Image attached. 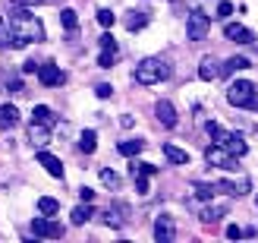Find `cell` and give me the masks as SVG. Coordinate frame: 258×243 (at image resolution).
<instances>
[{
    "label": "cell",
    "mask_w": 258,
    "mask_h": 243,
    "mask_svg": "<svg viewBox=\"0 0 258 243\" xmlns=\"http://www.w3.org/2000/svg\"><path fill=\"white\" fill-rule=\"evenodd\" d=\"M7 25H10V35H13V47H25L32 41L35 44L44 41V25L29 10H13L7 16Z\"/></svg>",
    "instance_id": "cell-1"
},
{
    "label": "cell",
    "mask_w": 258,
    "mask_h": 243,
    "mask_svg": "<svg viewBox=\"0 0 258 243\" xmlns=\"http://www.w3.org/2000/svg\"><path fill=\"white\" fill-rule=\"evenodd\" d=\"M133 79L139 85H158L164 79H170V63H167L164 57H145V60H139Z\"/></svg>",
    "instance_id": "cell-2"
},
{
    "label": "cell",
    "mask_w": 258,
    "mask_h": 243,
    "mask_svg": "<svg viewBox=\"0 0 258 243\" xmlns=\"http://www.w3.org/2000/svg\"><path fill=\"white\" fill-rule=\"evenodd\" d=\"M205 133H208V136L214 139L217 145H224L227 152H233L236 158H242V155L249 152V142H246V139H242V136H236V133H230V130H224V126H221V123H214V120H208V123H205Z\"/></svg>",
    "instance_id": "cell-3"
},
{
    "label": "cell",
    "mask_w": 258,
    "mask_h": 243,
    "mask_svg": "<svg viewBox=\"0 0 258 243\" xmlns=\"http://www.w3.org/2000/svg\"><path fill=\"white\" fill-rule=\"evenodd\" d=\"M227 101L233 108H249V111H258V85L252 79H236L233 85L227 88Z\"/></svg>",
    "instance_id": "cell-4"
},
{
    "label": "cell",
    "mask_w": 258,
    "mask_h": 243,
    "mask_svg": "<svg viewBox=\"0 0 258 243\" xmlns=\"http://www.w3.org/2000/svg\"><path fill=\"white\" fill-rule=\"evenodd\" d=\"M211 32V16L205 10H189V16H186V35H189V41H205Z\"/></svg>",
    "instance_id": "cell-5"
},
{
    "label": "cell",
    "mask_w": 258,
    "mask_h": 243,
    "mask_svg": "<svg viewBox=\"0 0 258 243\" xmlns=\"http://www.w3.org/2000/svg\"><path fill=\"white\" fill-rule=\"evenodd\" d=\"M205 161L211 164V168H221V171H227V174H233L236 168H239V158L233 155V152H227L224 145H208L205 149Z\"/></svg>",
    "instance_id": "cell-6"
},
{
    "label": "cell",
    "mask_w": 258,
    "mask_h": 243,
    "mask_svg": "<svg viewBox=\"0 0 258 243\" xmlns=\"http://www.w3.org/2000/svg\"><path fill=\"white\" fill-rule=\"evenodd\" d=\"M32 231H35V237L60 240L63 234H67V227H63V224H57V221H50V215H41V218H35V221H32Z\"/></svg>",
    "instance_id": "cell-7"
},
{
    "label": "cell",
    "mask_w": 258,
    "mask_h": 243,
    "mask_svg": "<svg viewBox=\"0 0 258 243\" xmlns=\"http://www.w3.org/2000/svg\"><path fill=\"white\" fill-rule=\"evenodd\" d=\"M224 38L227 41H239V44H255V32L246 29V25H239V22H227L224 25Z\"/></svg>",
    "instance_id": "cell-8"
},
{
    "label": "cell",
    "mask_w": 258,
    "mask_h": 243,
    "mask_svg": "<svg viewBox=\"0 0 258 243\" xmlns=\"http://www.w3.org/2000/svg\"><path fill=\"white\" fill-rule=\"evenodd\" d=\"M154 117H158V123H161V126H167V130H173V126L179 123V117H176V108H173L167 98H161L158 105H154Z\"/></svg>",
    "instance_id": "cell-9"
},
{
    "label": "cell",
    "mask_w": 258,
    "mask_h": 243,
    "mask_svg": "<svg viewBox=\"0 0 258 243\" xmlns=\"http://www.w3.org/2000/svg\"><path fill=\"white\" fill-rule=\"evenodd\" d=\"M176 237V224L170 215H161V218H154V240L158 243H173Z\"/></svg>",
    "instance_id": "cell-10"
},
{
    "label": "cell",
    "mask_w": 258,
    "mask_h": 243,
    "mask_svg": "<svg viewBox=\"0 0 258 243\" xmlns=\"http://www.w3.org/2000/svg\"><path fill=\"white\" fill-rule=\"evenodd\" d=\"M63 70L60 67H54V63H44V67H38V82L41 85H47V88H54V85H63Z\"/></svg>",
    "instance_id": "cell-11"
},
{
    "label": "cell",
    "mask_w": 258,
    "mask_h": 243,
    "mask_svg": "<svg viewBox=\"0 0 258 243\" xmlns=\"http://www.w3.org/2000/svg\"><path fill=\"white\" fill-rule=\"evenodd\" d=\"M38 164L50 174V177H57V180H63V161L57 155H50L47 149H38Z\"/></svg>",
    "instance_id": "cell-12"
},
{
    "label": "cell",
    "mask_w": 258,
    "mask_h": 243,
    "mask_svg": "<svg viewBox=\"0 0 258 243\" xmlns=\"http://www.w3.org/2000/svg\"><path fill=\"white\" fill-rule=\"evenodd\" d=\"M29 142H32L35 149H44V145L50 142V126H47V123H35V120H32V126H29Z\"/></svg>",
    "instance_id": "cell-13"
},
{
    "label": "cell",
    "mask_w": 258,
    "mask_h": 243,
    "mask_svg": "<svg viewBox=\"0 0 258 243\" xmlns=\"http://www.w3.org/2000/svg\"><path fill=\"white\" fill-rule=\"evenodd\" d=\"M217 76H221V63H217L214 57H202V63H199V79L214 82Z\"/></svg>",
    "instance_id": "cell-14"
},
{
    "label": "cell",
    "mask_w": 258,
    "mask_h": 243,
    "mask_svg": "<svg viewBox=\"0 0 258 243\" xmlns=\"http://www.w3.org/2000/svg\"><path fill=\"white\" fill-rule=\"evenodd\" d=\"M13 126H19V111L13 105H4L0 108V130H13Z\"/></svg>",
    "instance_id": "cell-15"
},
{
    "label": "cell",
    "mask_w": 258,
    "mask_h": 243,
    "mask_svg": "<svg viewBox=\"0 0 258 243\" xmlns=\"http://www.w3.org/2000/svg\"><path fill=\"white\" fill-rule=\"evenodd\" d=\"M252 60L249 57H230L224 67H221V76H230V73H239V70H249Z\"/></svg>",
    "instance_id": "cell-16"
},
{
    "label": "cell",
    "mask_w": 258,
    "mask_h": 243,
    "mask_svg": "<svg viewBox=\"0 0 258 243\" xmlns=\"http://www.w3.org/2000/svg\"><path fill=\"white\" fill-rule=\"evenodd\" d=\"M142 149H145V142H142V139H123V142L117 145V152H120V155H126V158H136Z\"/></svg>",
    "instance_id": "cell-17"
},
{
    "label": "cell",
    "mask_w": 258,
    "mask_h": 243,
    "mask_svg": "<svg viewBox=\"0 0 258 243\" xmlns=\"http://www.w3.org/2000/svg\"><path fill=\"white\" fill-rule=\"evenodd\" d=\"M32 120H35V123H47V126H54L57 117H54V111H50L47 105H35V108H32Z\"/></svg>",
    "instance_id": "cell-18"
},
{
    "label": "cell",
    "mask_w": 258,
    "mask_h": 243,
    "mask_svg": "<svg viewBox=\"0 0 258 243\" xmlns=\"http://www.w3.org/2000/svg\"><path fill=\"white\" fill-rule=\"evenodd\" d=\"M123 22H126V29H129V32H142V29L148 25V13H136V10H133Z\"/></svg>",
    "instance_id": "cell-19"
},
{
    "label": "cell",
    "mask_w": 258,
    "mask_h": 243,
    "mask_svg": "<svg viewBox=\"0 0 258 243\" xmlns=\"http://www.w3.org/2000/svg\"><path fill=\"white\" fill-rule=\"evenodd\" d=\"M164 155H167V161H170V164H189V152L176 149V145H170V142L164 145Z\"/></svg>",
    "instance_id": "cell-20"
},
{
    "label": "cell",
    "mask_w": 258,
    "mask_h": 243,
    "mask_svg": "<svg viewBox=\"0 0 258 243\" xmlns=\"http://www.w3.org/2000/svg\"><path fill=\"white\" fill-rule=\"evenodd\" d=\"M126 206H113V209H107L104 212V224H113V227H120V224H126Z\"/></svg>",
    "instance_id": "cell-21"
},
{
    "label": "cell",
    "mask_w": 258,
    "mask_h": 243,
    "mask_svg": "<svg viewBox=\"0 0 258 243\" xmlns=\"http://www.w3.org/2000/svg\"><path fill=\"white\" fill-rule=\"evenodd\" d=\"M224 215H227V206H208V209L202 212V221L205 224H214V221H221Z\"/></svg>",
    "instance_id": "cell-22"
},
{
    "label": "cell",
    "mask_w": 258,
    "mask_h": 243,
    "mask_svg": "<svg viewBox=\"0 0 258 243\" xmlns=\"http://www.w3.org/2000/svg\"><path fill=\"white\" fill-rule=\"evenodd\" d=\"M95 145H98V133H95V130H85V133L79 136V149L85 152V155H92Z\"/></svg>",
    "instance_id": "cell-23"
},
{
    "label": "cell",
    "mask_w": 258,
    "mask_h": 243,
    "mask_svg": "<svg viewBox=\"0 0 258 243\" xmlns=\"http://www.w3.org/2000/svg\"><path fill=\"white\" fill-rule=\"evenodd\" d=\"M192 189H196L199 199L208 202V199H214V193H217V183H202V180H196V183H192Z\"/></svg>",
    "instance_id": "cell-24"
},
{
    "label": "cell",
    "mask_w": 258,
    "mask_h": 243,
    "mask_svg": "<svg viewBox=\"0 0 258 243\" xmlns=\"http://www.w3.org/2000/svg\"><path fill=\"white\" fill-rule=\"evenodd\" d=\"M92 215H95V212H92V202H85V206H76V209H73L70 218H73V224H85Z\"/></svg>",
    "instance_id": "cell-25"
},
{
    "label": "cell",
    "mask_w": 258,
    "mask_h": 243,
    "mask_svg": "<svg viewBox=\"0 0 258 243\" xmlns=\"http://www.w3.org/2000/svg\"><path fill=\"white\" fill-rule=\"evenodd\" d=\"M38 212H41V215H57L60 212V202L54 196H41V199H38Z\"/></svg>",
    "instance_id": "cell-26"
},
{
    "label": "cell",
    "mask_w": 258,
    "mask_h": 243,
    "mask_svg": "<svg viewBox=\"0 0 258 243\" xmlns=\"http://www.w3.org/2000/svg\"><path fill=\"white\" fill-rule=\"evenodd\" d=\"M60 22H63V29H70V32H73L76 25H79V16H76V10L67 7V10H60Z\"/></svg>",
    "instance_id": "cell-27"
},
{
    "label": "cell",
    "mask_w": 258,
    "mask_h": 243,
    "mask_svg": "<svg viewBox=\"0 0 258 243\" xmlns=\"http://www.w3.org/2000/svg\"><path fill=\"white\" fill-rule=\"evenodd\" d=\"M129 174H148V177H154V174H158V168H154V164H145V161H133V164H129Z\"/></svg>",
    "instance_id": "cell-28"
},
{
    "label": "cell",
    "mask_w": 258,
    "mask_h": 243,
    "mask_svg": "<svg viewBox=\"0 0 258 243\" xmlns=\"http://www.w3.org/2000/svg\"><path fill=\"white\" fill-rule=\"evenodd\" d=\"M101 183L110 186V189H117V186H120V174L110 171V168H101Z\"/></svg>",
    "instance_id": "cell-29"
},
{
    "label": "cell",
    "mask_w": 258,
    "mask_h": 243,
    "mask_svg": "<svg viewBox=\"0 0 258 243\" xmlns=\"http://www.w3.org/2000/svg\"><path fill=\"white\" fill-rule=\"evenodd\" d=\"M98 22L104 25V29H113V22H117V16H113V10L101 7V10H98Z\"/></svg>",
    "instance_id": "cell-30"
},
{
    "label": "cell",
    "mask_w": 258,
    "mask_h": 243,
    "mask_svg": "<svg viewBox=\"0 0 258 243\" xmlns=\"http://www.w3.org/2000/svg\"><path fill=\"white\" fill-rule=\"evenodd\" d=\"M113 63H117V51H101V57H98V67H101V70H110Z\"/></svg>",
    "instance_id": "cell-31"
},
{
    "label": "cell",
    "mask_w": 258,
    "mask_h": 243,
    "mask_svg": "<svg viewBox=\"0 0 258 243\" xmlns=\"http://www.w3.org/2000/svg\"><path fill=\"white\" fill-rule=\"evenodd\" d=\"M98 44H101V51H117V41H113V35L110 32H104L98 38Z\"/></svg>",
    "instance_id": "cell-32"
},
{
    "label": "cell",
    "mask_w": 258,
    "mask_h": 243,
    "mask_svg": "<svg viewBox=\"0 0 258 243\" xmlns=\"http://www.w3.org/2000/svg\"><path fill=\"white\" fill-rule=\"evenodd\" d=\"M227 16H233V4H230V0H221V4H217V19H227Z\"/></svg>",
    "instance_id": "cell-33"
},
{
    "label": "cell",
    "mask_w": 258,
    "mask_h": 243,
    "mask_svg": "<svg viewBox=\"0 0 258 243\" xmlns=\"http://www.w3.org/2000/svg\"><path fill=\"white\" fill-rule=\"evenodd\" d=\"M13 44V35H10V25H7V29H4V19H0V47H10Z\"/></svg>",
    "instance_id": "cell-34"
},
{
    "label": "cell",
    "mask_w": 258,
    "mask_h": 243,
    "mask_svg": "<svg viewBox=\"0 0 258 243\" xmlns=\"http://www.w3.org/2000/svg\"><path fill=\"white\" fill-rule=\"evenodd\" d=\"M133 180H136V189H139L142 196H145V193H148V174H136Z\"/></svg>",
    "instance_id": "cell-35"
},
{
    "label": "cell",
    "mask_w": 258,
    "mask_h": 243,
    "mask_svg": "<svg viewBox=\"0 0 258 243\" xmlns=\"http://www.w3.org/2000/svg\"><path fill=\"white\" fill-rule=\"evenodd\" d=\"M227 237H230V240H239V237H246V231H242L239 224H230V227H227Z\"/></svg>",
    "instance_id": "cell-36"
},
{
    "label": "cell",
    "mask_w": 258,
    "mask_h": 243,
    "mask_svg": "<svg viewBox=\"0 0 258 243\" xmlns=\"http://www.w3.org/2000/svg\"><path fill=\"white\" fill-rule=\"evenodd\" d=\"M95 95H98V98H110V95H113V85H107V82H104V85H98V88H95Z\"/></svg>",
    "instance_id": "cell-37"
},
{
    "label": "cell",
    "mask_w": 258,
    "mask_h": 243,
    "mask_svg": "<svg viewBox=\"0 0 258 243\" xmlns=\"http://www.w3.org/2000/svg\"><path fill=\"white\" fill-rule=\"evenodd\" d=\"M79 199H82V202H92V199H95V189H92V186H82V189H79Z\"/></svg>",
    "instance_id": "cell-38"
},
{
    "label": "cell",
    "mask_w": 258,
    "mask_h": 243,
    "mask_svg": "<svg viewBox=\"0 0 258 243\" xmlns=\"http://www.w3.org/2000/svg\"><path fill=\"white\" fill-rule=\"evenodd\" d=\"M22 73H25V76H32V73H38V63H35V60H25V67H22Z\"/></svg>",
    "instance_id": "cell-39"
},
{
    "label": "cell",
    "mask_w": 258,
    "mask_h": 243,
    "mask_svg": "<svg viewBox=\"0 0 258 243\" xmlns=\"http://www.w3.org/2000/svg\"><path fill=\"white\" fill-rule=\"evenodd\" d=\"M255 202H258V196H255Z\"/></svg>",
    "instance_id": "cell-40"
}]
</instances>
